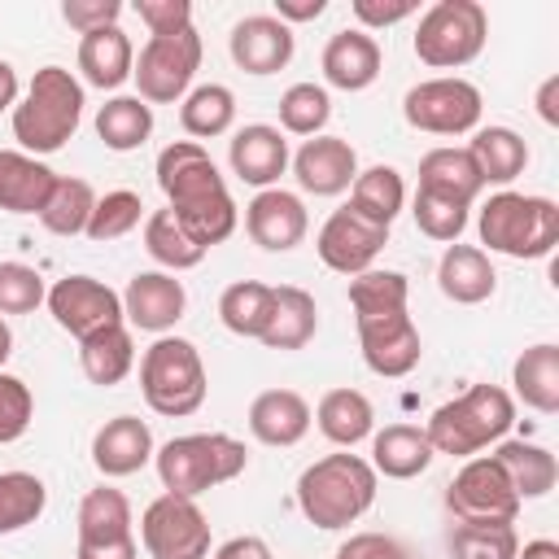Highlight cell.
<instances>
[{
    "instance_id": "22",
    "label": "cell",
    "mask_w": 559,
    "mask_h": 559,
    "mask_svg": "<svg viewBox=\"0 0 559 559\" xmlns=\"http://www.w3.org/2000/svg\"><path fill=\"white\" fill-rule=\"evenodd\" d=\"M310 419L314 411L297 389H266L249 402V432L262 445H297L310 432Z\"/></svg>"
},
{
    "instance_id": "47",
    "label": "cell",
    "mask_w": 559,
    "mask_h": 559,
    "mask_svg": "<svg viewBox=\"0 0 559 559\" xmlns=\"http://www.w3.org/2000/svg\"><path fill=\"white\" fill-rule=\"evenodd\" d=\"M48 297L44 275L26 262H0V319L4 314H31Z\"/></svg>"
},
{
    "instance_id": "56",
    "label": "cell",
    "mask_w": 559,
    "mask_h": 559,
    "mask_svg": "<svg viewBox=\"0 0 559 559\" xmlns=\"http://www.w3.org/2000/svg\"><path fill=\"white\" fill-rule=\"evenodd\" d=\"M555 92H559V79L550 74V79L542 83V92H537V114H542V118H546L550 127L559 122V105H555Z\"/></svg>"
},
{
    "instance_id": "35",
    "label": "cell",
    "mask_w": 559,
    "mask_h": 559,
    "mask_svg": "<svg viewBox=\"0 0 559 559\" xmlns=\"http://www.w3.org/2000/svg\"><path fill=\"white\" fill-rule=\"evenodd\" d=\"M467 153H472L485 183H511L528 166V144L511 127H476Z\"/></svg>"
},
{
    "instance_id": "29",
    "label": "cell",
    "mask_w": 559,
    "mask_h": 559,
    "mask_svg": "<svg viewBox=\"0 0 559 559\" xmlns=\"http://www.w3.org/2000/svg\"><path fill=\"white\" fill-rule=\"evenodd\" d=\"M428 463H432V445H428L424 428H415V424H389V428L371 432V467H376V476L411 480Z\"/></svg>"
},
{
    "instance_id": "52",
    "label": "cell",
    "mask_w": 559,
    "mask_h": 559,
    "mask_svg": "<svg viewBox=\"0 0 559 559\" xmlns=\"http://www.w3.org/2000/svg\"><path fill=\"white\" fill-rule=\"evenodd\" d=\"M419 4L415 0H354V17L362 26H393L402 17H411Z\"/></svg>"
},
{
    "instance_id": "30",
    "label": "cell",
    "mask_w": 559,
    "mask_h": 559,
    "mask_svg": "<svg viewBox=\"0 0 559 559\" xmlns=\"http://www.w3.org/2000/svg\"><path fill=\"white\" fill-rule=\"evenodd\" d=\"M314 424H319V432H323L332 445L354 450L358 441L371 437V428H376V411H371L367 393H358V389H332V393L319 397V406H314Z\"/></svg>"
},
{
    "instance_id": "9",
    "label": "cell",
    "mask_w": 559,
    "mask_h": 559,
    "mask_svg": "<svg viewBox=\"0 0 559 559\" xmlns=\"http://www.w3.org/2000/svg\"><path fill=\"white\" fill-rule=\"evenodd\" d=\"M489 39V13L476 0H437L415 26V57L432 70H459L480 57Z\"/></svg>"
},
{
    "instance_id": "24",
    "label": "cell",
    "mask_w": 559,
    "mask_h": 559,
    "mask_svg": "<svg viewBox=\"0 0 559 559\" xmlns=\"http://www.w3.org/2000/svg\"><path fill=\"white\" fill-rule=\"evenodd\" d=\"M437 288L454 301V306H480L493 297L498 288V271L489 262V253L480 245H450L437 262Z\"/></svg>"
},
{
    "instance_id": "44",
    "label": "cell",
    "mask_w": 559,
    "mask_h": 559,
    "mask_svg": "<svg viewBox=\"0 0 559 559\" xmlns=\"http://www.w3.org/2000/svg\"><path fill=\"white\" fill-rule=\"evenodd\" d=\"M140 218H144V201H140V192H131V188H114V192L96 197V210H92L83 236H92L96 245H105V240H122L127 231L140 227Z\"/></svg>"
},
{
    "instance_id": "21",
    "label": "cell",
    "mask_w": 559,
    "mask_h": 559,
    "mask_svg": "<svg viewBox=\"0 0 559 559\" xmlns=\"http://www.w3.org/2000/svg\"><path fill=\"white\" fill-rule=\"evenodd\" d=\"M148 459H153V432L140 415H114L92 437V463L109 480L140 472Z\"/></svg>"
},
{
    "instance_id": "48",
    "label": "cell",
    "mask_w": 559,
    "mask_h": 559,
    "mask_svg": "<svg viewBox=\"0 0 559 559\" xmlns=\"http://www.w3.org/2000/svg\"><path fill=\"white\" fill-rule=\"evenodd\" d=\"M31 415H35V397H31L26 380L0 371V445L17 441L31 428Z\"/></svg>"
},
{
    "instance_id": "18",
    "label": "cell",
    "mask_w": 559,
    "mask_h": 559,
    "mask_svg": "<svg viewBox=\"0 0 559 559\" xmlns=\"http://www.w3.org/2000/svg\"><path fill=\"white\" fill-rule=\"evenodd\" d=\"M188 310V293L170 271H140L122 293V319L140 332H170Z\"/></svg>"
},
{
    "instance_id": "23",
    "label": "cell",
    "mask_w": 559,
    "mask_h": 559,
    "mask_svg": "<svg viewBox=\"0 0 559 559\" xmlns=\"http://www.w3.org/2000/svg\"><path fill=\"white\" fill-rule=\"evenodd\" d=\"M380 44L367 35V31H336L323 48V79L328 87H341V92H362L380 79Z\"/></svg>"
},
{
    "instance_id": "10",
    "label": "cell",
    "mask_w": 559,
    "mask_h": 559,
    "mask_svg": "<svg viewBox=\"0 0 559 559\" xmlns=\"http://www.w3.org/2000/svg\"><path fill=\"white\" fill-rule=\"evenodd\" d=\"M197 70H201V35L197 26H183L170 35H148V44L131 66V79L144 105H175L188 96Z\"/></svg>"
},
{
    "instance_id": "42",
    "label": "cell",
    "mask_w": 559,
    "mask_h": 559,
    "mask_svg": "<svg viewBox=\"0 0 559 559\" xmlns=\"http://www.w3.org/2000/svg\"><path fill=\"white\" fill-rule=\"evenodd\" d=\"M48 507V489L35 472H0V533L35 524Z\"/></svg>"
},
{
    "instance_id": "4",
    "label": "cell",
    "mask_w": 559,
    "mask_h": 559,
    "mask_svg": "<svg viewBox=\"0 0 559 559\" xmlns=\"http://www.w3.org/2000/svg\"><path fill=\"white\" fill-rule=\"evenodd\" d=\"M515 424V397L498 384H472L467 393H459L454 402L437 406L428 415V445L432 454H450V459H476L485 445L502 441Z\"/></svg>"
},
{
    "instance_id": "54",
    "label": "cell",
    "mask_w": 559,
    "mask_h": 559,
    "mask_svg": "<svg viewBox=\"0 0 559 559\" xmlns=\"http://www.w3.org/2000/svg\"><path fill=\"white\" fill-rule=\"evenodd\" d=\"M323 9H328V0H275V17L284 26L288 22H314Z\"/></svg>"
},
{
    "instance_id": "51",
    "label": "cell",
    "mask_w": 559,
    "mask_h": 559,
    "mask_svg": "<svg viewBox=\"0 0 559 559\" xmlns=\"http://www.w3.org/2000/svg\"><path fill=\"white\" fill-rule=\"evenodd\" d=\"M336 559H411V550L389 533H349V542H341Z\"/></svg>"
},
{
    "instance_id": "31",
    "label": "cell",
    "mask_w": 559,
    "mask_h": 559,
    "mask_svg": "<svg viewBox=\"0 0 559 559\" xmlns=\"http://www.w3.org/2000/svg\"><path fill=\"white\" fill-rule=\"evenodd\" d=\"M79 367L92 384L100 389H114L131 376L135 367V341L127 332V323H114V328H100L92 332L87 341H79Z\"/></svg>"
},
{
    "instance_id": "3",
    "label": "cell",
    "mask_w": 559,
    "mask_h": 559,
    "mask_svg": "<svg viewBox=\"0 0 559 559\" xmlns=\"http://www.w3.org/2000/svg\"><path fill=\"white\" fill-rule=\"evenodd\" d=\"M376 502V467L349 450L314 459L297 476V507L314 528H349Z\"/></svg>"
},
{
    "instance_id": "46",
    "label": "cell",
    "mask_w": 559,
    "mask_h": 559,
    "mask_svg": "<svg viewBox=\"0 0 559 559\" xmlns=\"http://www.w3.org/2000/svg\"><path fill=\"white\" fill-rule=\"evenodd\" d=\"M411 214H415V227L428 240H441V245H454L463 236V227H467V205H459L450 197H437V192H424V188L415 192Z\"/></svg>"
},
{
    "instance_id": "45",
    "label": "cell",
    "mask_w": 559,
    "mask_h": 559,
    "mask_svg": "<svg viewBox=\"0 0 559 559\" xmlns=\"http://www.w3.org/2000/svg\"><path fill=\"white\" fill-rule=\"evenodd\" d=\"M332 118V100L319 83H293L280 96V127L288 135H319Z\"/></svg>"
},
{
    "instance_id": "8",
    "label": "cell",
    "mask_w": 559,
    "mask_h": 559,
    "mask_svg": "<svg viewBox=\"0 0 559 559\" xmlns=\"http://www.w3.org/2000/svg\"><path fill=\"white\" fill-rule=\"evenodd\" d=\"M205 362L192 341L183 336H157L140 358V393L153 415L188 419L205 402Z\"/></svg>"
},
{
    "instance_id": "14",
    "label": "cell",
    "mask_w": 559,
    "mask_h": 559,
    "mask_svg": "<svg viewBox=\"0 0 559 559\" xmlns=\"http://www.w3.org/2000/svg\"><path fill=\"white\" fill-rule=\"evenodd\" d=\"M384 245H389V227L362 218V214L349 210V205L332 210L328 223H323L319 236H314L319 262H323L328 271H336V275H349V280L362 275V271H371V262L380 258Z\"/></svg>"
},
{
    "instance_id": "53",
    "label": "cell",
    "mask_w": 559,
    "mask_h": 559,
    "mask_svg": "<svg viewBox=\"0 0 559 559\" xmlns=\"http://www.w3.org/2000/svg\"><path fill=\"white\" fill-rule=\"evenodd\" d=\"M214 559H275V555H271V546H266L262 537L245 533V537H231V542H223V546L214 550Z\"/></svg>"
},
{
    "instance_id": "55",
    "label": "cell",
    "mask_w": 559,
    "mask_h": 559,
    "mask_svg": "<svg viewBox=\"0 0 559 559\" xmlns=\"http://www.w3.org/2000/svg\"><path fill=\"white\" fill-rule=\"evenodd\" d=\"M74 559H140V546H135V537H122V542H105V546H79Z\"/></svg>"
},
{
    "instance_id": "38",
    "label": "cell",
    "mask_w": 559,
    "mask_h": 559,
    "mask_svg": "<svg viewBox=\"0 0 559 559\" xmlns=\"http://www.w3.org/2000/svg\"><path fill=\"white\" fill-rule=\"evenodd\" d=\"M179 122H183V131L201 144V140H214V135H223V131H231V122H236V96H231V87H223V83H201V87H192L188 96H183V105H179Z\"/></svg>"
},
{
    "instance_id": "26",
    "label": "cell",
    "mask_w": 559,
    "mask_h": 559,
    "mask_svg": "<svg viewBox=\"0 0 559 559\" xmlns=\"http://www.w3.org/2000/svg\"><path fill=\"white\" fill-rule=\"evenodd\" d=\"M131 66H135V48L127 39L122 26H100L92 35L79 39V70H83V83L109 92V87H122L131 79Z\"/></svg>"
},
{
    "instance_id": "5",
    "label": "cell",
    "mask_w": 559,
    "mask_h": 559,
    "mask_svg": "<svg viewBox=\"0 0 559 559\" xmlns=\"http://www.w3.org/2000/svg\"><path fill=\"white\" fill-rule=\"evenodd\" d=\"M83 122V83L66 66L35 70L26 96L13 105V140L22 153H57Z\"/></svg>"
},
{
    "instance_id": "40",
    "label": "cell",
    "mask_w": 559,
    "mask_h": 559,
    "mask_svg": "<svg viewBox=\"0 0 559 559\" xmlns=\"http://www.w3.org/2000/svg\"><path fill=\"white\" fill-rule=\"evenodd\" d=\"M92 210H96L92 183H87V179H74V175H57V188H52V197L44 201L39 223H44L52 236H79V231H87Z\"/></svg>"
},
{
    "instance_id": "57",
    "label": "cell",
    "mask_w": 559,
    "mask_h": 559,
    "mask_svg": "<svg viewBox=\"0 0 559 559\" xmlns=\"http://www.w3.org/2000/svg\"><path fill=\"white\" fill-rule=\"evenodd\" d=\"M13 105H17V70L0 57V114L13 109Z\"/></svg>"
},
{
    "instance_id": "37",
    "label": "cell",
    "mask_w": 559,
    "mask_h": 559,
    "mask_svg": "<svg viewBox=\"0 0 559 559\" xmlns=\"http://www.w3.org/2000/svg\"><path fill=\"white\" fill-rule=\"evenodd\" d=\"M406 205V183L393 166H367L358 170V179L349 183V210H358L362 218L389 227Z\"/></svg>"
},
{
    "instance_id": "41",
    "label": "cell",
    "mask_w": 559,
    "mask_h": 559,
    "mask_svg": "<svg viewBox=\"0 0 559 559\" xmlns=\"http://www.w3.org/2000/svg\"><path fill=\"white\" fill-rule=\"evenodd\" d=\"M144 249H148V258H153L157 266H166L170 275H175V271H188V266H197V262L205 258V249L175 223L170 210H153V214L144 218Z\"/></svg>"
},
{
    "instance_id": "7",
    "label": "cell",
    "mask_w": 559,
    "mask_h": 559,
    "mask_svg": "<svg viewBox=\"0 0 559 559\" xmlns=\"http://www.w3.org/2000/svg\"><path fill=\"white\" fill-rule=\"evenodd\" d=\"M480 245L489 253L507 258H546L559 245V205L550 197H524V192H493L480 205L476 218Z\"/></svg>"
},
{
    "instance_id": "33",
    "label": "cell",
    "mask_w": 559,
    "mask_h": 559,
    "mask_svg": "<svg viewBox=\"0 0 559 559\" xmlns=\"http://www.w3.org/2000/svg\"><path fill=\"white\" fill-rule=\"evenodd\" d=\"M493 459L507 472V480H511V489H515L520 502L524 498H546L555 489V480H559V463H555V454L546 445H533V441H498Z\"/></svg>"
},
{
    "instance_id": "36",
    "label": "cell",
    "mask_w": 559,
    "mask_h": 559,
    "mask_svg": "<svg viewBox=\"0 0 559 559\" xmlns=\"http://www.w3.org/2000/svg\"><path fill=\"white\" fill-rule=\"evenodd\" d=\"M96 135L114 153H131L153 135V105L140 96H114L96 109Z\"/></svg>"
},
{
    "instance_id": "12",
    "label": "cell",
    "mask_w": 559,
    "mask_h": 559,
    "mask_svg": "<svg viewBox=\"0 0 559 559\" xmlns=\"http://www.w3.org/2000/svg\"><path fill=\"white\" fill-rule=\"evenodd\" d=\"M445 511L454 515V524H515L520 498H515L507 472L498 467V459L476 454L445 485Z\"/></svg>"
},
{
    "instance_id": "15",
    "label": "cell",
    "mask_w": 559,
    "mask_h": 559,
    "mask_svg": "<svg viewBox=\"0 0 559 559\" xmlns=\"http://www.w3.org/2000/svg\"><path fill=\"white\" fill-rule=\"evenodd\" d=\"M44 301H48V314L57 319V328L70 332L74 341H87L92 332L122 323V297L109 284L92 280V275H66V280H57Z\"/></svg>"
},
{
    "instance_id": "58",
    "label": "cell",
    "mask_w": 559,
    "mask_h": 559,
    "mask_svg": "<svg viewBox=\"0 0 559 559\" xmlns=\"http://www.w3.org/2000/svg\"><path fill=\"white\" fill-rule=\"evenodd\" d=\"M515 559H559V542H550V537L524 542V550H515Z\"/></svg>"
},
{
    "instance_id": "28",
    "label": "cell",
    "mask_w": 559,
    "mask_h": 559,
    "mask_svg": "<svg viewBox=\"0 0 559 559\" xmlns=\"http://www.w3.org/2000/svg\"><path fill=\"white\" fill-rule=\"evenodd\" d=\"M314 328H319V306L306 288L297 284H280L275 297H271V319H266V332L258 336L266 349H301L314 341Z\"/></svg>"
},
{
    "instance_id": "2",
    "label": "cell",
    "mask_w": 559,
    "mask_h": 559,
    "mask_svg": "<svg viewBox=\"0 0 559 559\" xmlns=\"http://www.w3.org/2000/svg\"><path fill=\"white\" fill-rule=\"evenodd\" d=\"M157 188L166 192V210L175 214V223L201 249H214L236 231V201L197 140H175L157 153Z\"/></svg>"
},
{
    "instance_id": "17",
    "label": "cell",
    "mask_w": 559,
    "mask_h": 559,
    "mask_svg": "<svg viewBox=\"0 0 559 559\" xmlns=\"http://www.w3.org/2000/svg\"><path fill=\"white\" fill-rule=\"evenodd\" d=\"M293 48H297L293 26H284L275 13H249V17H240V22L231 26V35H227L231 61H236L245 74H258V79L284 70V66L293 61Z\"/></svg>"
},
{
    "instance_id": "16",
    "label": "cell",
    "mask_w": 559,
    "mask_h": 559,
    "mask_svg": "<svg viewBox=\"0 0 559 559\" xmlns=\"http://www.w3.org/2000/svg\"><path fill=\"white\" fill-rule=\"evenodd\" d=\"M245 231L258 249L266 253H288L306 240L310 231V214L301 205L297 192H284V188H262L249 205H245Z\"/></svg>"
},
{
    "instance_id": "39",
    "label": "cell",
    "mask_w": 559,
    "mask_h": 559,
    "mask_svg": "<svg viewBox=\"0 0 559 559\" xmlns=\"http://www.w3.org/2000/svg\"><path fill=\"white\" fill-rule=\"evenodd\" d=\"M271 297H275V288H271V284H258V280H236V284H227L223 297H218V319H223V328L236 332V336L258 341V336L266 332V319H271Z\"/></svg>"
},
{
    "instance_id": "19",
    "label": "cell",
    "mask_w": 559,
    "mask_h": 559,
    "mask_svg": "<svg viewBox=\"0 0 559 559\" xmlns=\"http://www.w3.org/2000/svg\"><path fill=\"white\" fill-rule=\"evenodd\" d=\"M293 175H297L301 192L336 197L358 179V153L341 135H310L293 157Z\"/></svg>"
},
{
    "instance_id": "13",
    "label": "cell",
    "mask_w": 559,
    "mask_h": 559,
    "mask_svg": "<svg viewBox=\"0 0 559 559\" xmlns=\"http://www.w3.org/2000/svg\"><path fill=\"white\" fill-rule=\"evenodd\" d=\"M140 542L148 559H210V520L197 498L162 493L140 515Z\"/></svg>"
},
{
    "instance_id": "27",
    "label": "cell",
    "mask_w": 559,
    "mask_h": 559,
    "mask_svg": "<svg viewBox=\"0 0 559 559\" xmlns=\"http://www.w3.org/2000/svg\"><path fill=\"white\" fill-rule=\"evenodd\" d=\"M419 188L424 192H437V197H450V201H459V205L472 210V201L480 197L485 179H480V170H476V162H472L467 148L441 144V148H428L419 157Z\"/></svg>"
},
{
    "instance_id": "11",
    "label": "cell",
    "mask_w": 559,
    "mask_h": 559,
    "mask_svg": "<svg viewBox=\"0 0 559 559\" xmlns=\"http://www.w3.org/2000/svg\"><path fill=\"white\" fill-rule=\"evenodd\" d=\"M480 87L459 74L424 79L402 96V118L428 135H467L480 127Z\"/></svg>"
},
{
    "instance_id": "6",
    "label": "cell",
    "mask_w": 559,
    "mask_h": 559,
    "mask_svg": "<svg viewBox=\"0 0 559 559\" xmlns=\"http://www.w3.org/2000/svg\"><path fill=\"white\" fill-rule=\"evenodd\" d=\"M153 463H157V480L166 493L197 498L214 485L236 480L249 467V450H245V441H236L227 432H188V437H170L162 450H153Z\"/></svg>"
},
{
    "instance_id": "34",
    "label": "cell",
    "mask_w": 559,
    "mask_h": 559,
    "mask_svg": "<svg viewBox=\"0 0 559 559\" xmlns=\"http://www.w3.org/2000/svg\"><path fill=\"white\" fill-rule=\"evenodd\" d=\"M122 537H135L127 493L114 485L87 489L79 502V546H105V542H122Z\"/></svg>"
},
{
    "instance_id": "43",
    "label": "cell",
    "mask_w": 559,
    "mask_h": 559,
    "mask_svg": "<svg viewBox=\"0 0 559 559\" xmlns=\"http://www.w3.org/2000/svg\"><path fill=\"white\" fill-rule=\"evenodd\" d=\"M450 559H515V524H450Z\"/></svg>"
},
{
    "instance_id": "50",
    "label": "cell",
    "mask_w": 559,
    "mask_h": 559,
    "mask_svg": "<svg viewBox=\"0 0 559 559\" xmlns=\"http://www.w3.org/2000/svg\"><path fill=\"white\" fill-rule=\"evenodd\" d=\"M135 13L148 26V35H170V31L192 26V4L188 0H140Z\"/></svg>"
},
{
    "instance_id": "59",
    "label": "cell",
    "mask_w": 559,
    "mask_h": 559,
    "mask_svg": "<svg viewBox=\"0 0 559 559\" xmlns=\"http://www.w3.org/2000/svg\"><path fill=\"white\" fill-rule=\"evenodd\" d=\"M9 354H13V332H9V323L0 319V367L9 362Z\"/></svg>"
},
{
    "instance_id": "1",
    "label": "cell",
    "mask_w": 559,
    "mask_h": 559,
    "mask_svg": "<svg viewBox=\"0 0 559 559\" xmlns=\"http://www.w3.org/2000/svg\"><path fill=\"white\" fill-rule=\"evenodd\" d=\"M406 297H411V284L402 271H362L349 280L362 362L384 380L411 376L424 354L419 328L406 314Z\"/></svg>"
},
{
    "instance_id": "20",
    "label": "cell",
    "mask_w": 559,
    "mask_h": 559,
    "mask_svg": "<svg viewBox=\"0 0 559 559\" xmlns=\"http://www.w3.org/2000/svg\"><path fill=\"white\" fill-rule=\"evenodd\" d=\"M227 162H231V175L249 188H271L284 170H288V140L280 127H266V122H249L231 135L227 144Z\"/></svg>"
},
{
    "instance_id": "25",
    "label": "cell",
    "mask_w": 559,
    "mask_h": 559,
    "mask_svg": "<svg viewBox=\"0 0 559 559\" xmlns=\"http://www.w3.org/2000/svg\"><path fill=\"white\" fill-rule=\"evenodd\" d=\"M57 188V170L22 148H0V210L4 214H35Z\"/></svg>"
},
{
    "instance_id": "32",
    "label": "cell",
    "mask_w": 559,
    "mask_h": 559,
    "mask_svg": "<svg viewBox=\"0 0 559 559\" xmlns=\"http://www.w3.org/2000/svg\"><path fill=\"white\" fill-rule=\"evenodd\" d=\"M511 384L524 406H533L537 415H555L559 411V345L550 341L528 345L511 367Z\"/></svg>"
},
{
    "instance_id": "49",
    "label": "cell",
    "mask_w": 559,
    "mask_h": 559,
    "mask_svg": "<svg viewBox=\"0 0 559 559\" xmlns=\"http://www.w3.org/2000/svg\"><path fill=\"white\" fill-rule=\"evenodd\" d=\"M61 17H66L79 35H92V31H100V26H118L122 0H66V4H61Z\"/></svg>"
}]
</instances>
